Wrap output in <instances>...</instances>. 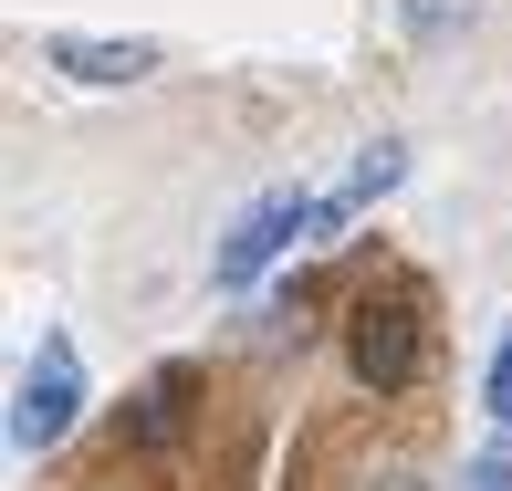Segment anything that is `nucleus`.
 Returning a JSON list of instances; mask_svg holds the SVG:
<instances>
[{"label":"nucleus","instance_id":"nucleus-4","mask_svg":"<svg viewBox=\"0 0 512 491\" xmlns=\"http://www.w3.org/2000/svg\"><path fill=\"white\" fill-rule=\"evenodd\" d=\"M42 63L74 84H147L157 74V42H105V32H53L42 42Z\"/></svg>","mask_w":512,"mask_h":491},{"label":"nucleus","instance_id":"nucleus-5","mask_svg":"<svg viewBox=\"0 0 512 491\" xmlns=\"http://www.w3.org/2000/svg\"><path fill=\"white\" fill-rule=\"evenodd\" d=\"M471 11L481 0H398V32L408 42H450V32H471Z\"/></svg>","mask_w":512,"mask_h":491},{"label":"nucleus","instance_id":"nucleus-2","mask_svg":"<svg viewBox=\"0 0 512 491\" xmlns=\"http://www.w3.org/2000/svg\"><path fill=\"white\" fill-rule=\"evenodd\" d=\"M314 199H324V189H272V199H251L241 220L220 230V251H209V283H220V293H251L293 241H314Z\"/></svg>","mask_w":512,"mask_h":491},{"label":"nucleus","instance_id":"nucleus-3","mask_svg":"<svg viewBox=\"0 0 512 491\" xmlns=\"http://www.w3.org/2000/svg\"><path fill=\"white\" fill-rule=\"evenodd\" d=\"M74 418H84V356L74 335H42L11 377V450H53V439H74Z\"/></svg>","mask_w":512,"mask_h":491},{"label":"nucleus","instance_id":"nucleus-8","mask_svg":"<svg viewBox=\"0 0 512 491\" xmlns=\"http://www.w3.org/2000/svg\"><path fill=\"white\" fill-rule=\"evenodd\" d=\"M366 491H429V481H418V471H377V481H366Z\"/></svg>","mask_w":512,"mask_h":491},{"label":"nucleus","instance_id":"nucleus-7","mask_svg":"<svg viewBox=\"0 0 512 491\" xmlns=\"http://www.w3.org/2000/svg\"><path fill=\"white\" fill-rule=\"evenodd\" d=\"M492 418H502V429H512V345H502V356H492Z\"/></svg>","mask_w":512,"mask_h":491},{"label":"nucleus","instance_id":"nucleus-6","mask_svg":"<svg viewBox=\"0 0 512 491\" xmlns=\"http://www.w3.org/2000/svg\"><path fill=\"white\" fill-rule=\"evenodd\" d=\"M460 491H512V439H481L471 471H460Z\"/></svg>","mask_w":512,"mask_h":491},{"label":"nucleus","instance_id":"nucleus-1","mask_svg":"<svg viewBox=\"0 0 512 491\" xmlns=\"http://www.w3.org/2000/svg\"><path fill=\"white\" fill-rule=\"evenodd\" d=\"M418 366H429V303L408 283H377V293L345 303V377L366 397H408Z\"/></svg>","mask_w":512,"mask_h":491}]
</instances>
